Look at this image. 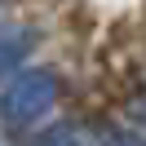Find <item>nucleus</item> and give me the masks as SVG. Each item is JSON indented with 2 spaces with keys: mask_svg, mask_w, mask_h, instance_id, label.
Returning <instances> with one entry per match:
<instances>
[{
  "mask_svg": "<svg viewBox=\"0 0 146 146\" xmlns=\"http://www.w3.org/2000/svg\"><path fill=\"white\" fill-rule=\"evenodd\" d=\"M27 49H31V31H0V75L13 71L27 58Z\"/></svg>",
  "mask_w": 146,
  "mask_h": 146,
  "instance_id": "obj_2",
  "label": "nucleus"
},
{
  "mask_svg": "<svg viewBox=\"0 0 146 146\" xmlns=\"http://www.w3.org/2000/svg\"><path fill=\"white\" fill-rule=\"evenodd\" d=\"M36 146H80V142H75V133H71V128H53V133H44Z\"/></svg>",
  "mask_w": 146,
  "mask_h": 146,
  "instance_id": "obj_3",
  "label": "nucleus"
},
{
  "mask_svg": "<svg viewBox=\"0 0 146 146\" xmlns=\"http://www.w3.org/2000/svg\"><path fill=\"white\" fill-rule=\"evenodd\" d=\"M53 102H58V75L53 71H22L0 98V115H5V124L22 128V124H36L40 115H49Z\"/></svg>",
  "mask_w": 146,
  "mask_h": 146,
  "instance_id": "obj_1",
  "label": "nucleus"
},
{
  "mask_svg": "<svg viewBox=\"0 0 146 146\" xmlns=\"http://www.w3.org/2000/svg\"><path fill=\"white\" fill-rule=\"evenodd\" d=\"M111 146H146V142L133 137V133H111Z\"/></svg>",
  "mask_w": 146,
  "mask_h": 146,
  "instance_id": "obj_4",
  "label": "nucleus"
}]
</instances>
